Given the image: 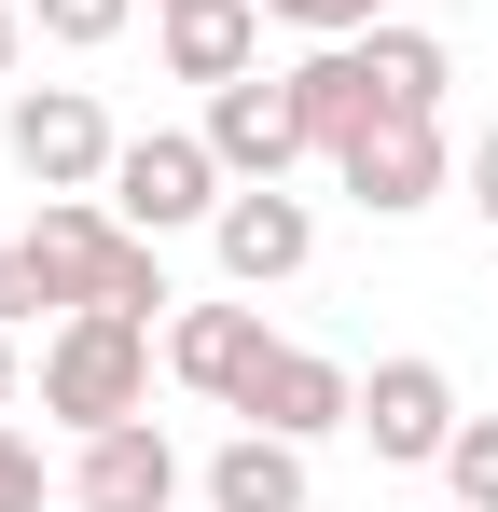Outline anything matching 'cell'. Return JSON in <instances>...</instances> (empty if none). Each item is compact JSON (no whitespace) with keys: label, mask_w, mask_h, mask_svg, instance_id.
Returning <instances> with one entry per match:
<instances>
[{"label":"cell","mask_w":498,"mask_h":512,"mask_svg":"<svg viewBox=\"0 0 498 512\" xmlns=\"http://www.w3.org/2000/svg\"><path fill=\"white\" fill-rule=\"evenodd\" d=\"M208 512H305V443L236 429V443L208 457Z\"/></svg>","instance_id":"obj_12"},{"label":"cell","mask_w":498,"mask_h":512,"mask_svg":"<svg viewBox=\"0 0 498 512\" xmlns=\"http://www.w3.org/2000/svg\"><path fill=\"white\" fill-rule=\"evenodd\" d=\"M0 139H14V167L42 180V194H111V153H125L111 111H97L83 84H28L14 111H0Z\"/></svg>","instance_id":"obj_3"},{"label":"cell","mask_w":498,"mask_h":512,"mask_svg":"<svg viewBox=\"0 0 498 512\" xmlns=\"http://www.w3.org/2000/svg\"><path fill=\"white\" fill-rule=\"evenodd\" d=\"M0 402H14V333H0Z\"/></svg>","instance_id":"obj_23"},{"label":"cell","mask_w":498,"mask_h":512,"mask_svg":"<svg viewBox=\"0 0 498 512\" xmlns=\"http://www.w3.org/2000/svg\"><path fill=\"white\" fill-rule=\"evenodd\" d=\"M360 70H374V111H443V42L429 28H360Z\"/></svg>","instance_id":"obj_15"},{"label":"cell","mask_w":498,"mask_h":512,"mask_svg":"<svg viewBox=\"0 0 498 512\" xmlns=\"http://www.w3.org/2000/svg\"><path fill=\"white\" fill-rule=\"evenodd\" d=\"M70 499H83V512H166V499H180V443H166L153 416H125V429H83V471H70Z\"/></svg>","instance_id":"obj_10"},{"label":"cell","mask_w":498,"mask_h":512,"mask_svg":"<svg viewBox=\"0 0 498 512\" xmlns=\"http://www.w3.org/2000/svg\"><path fill=\"white\" fill-rule=\"evenodd\" d=\"M28 263H42V291L56 305H125V319H153L166 305V263L139 222H111V194H56L42 208V236H28Z\"/></svg>","instance_id":"obj_2"},{"label":"cell","mask_w":498,"mask_h":512,"mask_svg":"<svg viewBox=\"0 0 498 512\" xmlns=\"http://www.w3.org/2000/svg\"><path fill=\"white\" fill-rule=\"evenodd\" d=\"M208 153H222L236 180H277L291 153H319V125H305L291 70H277V84H208Z\"/></svg>","instance_id":"obj_9"},{"label":"cell","mask_w":498,"mask_h":512,"mask_svg":"<svg viewBox=\"0 0 498 512\" xmlns=\"http://www.w3.org/2000/svg\"><path fill=\"white\" fill-rule=\"evenodd\" d=\"M443 485H457L471 512H498V416H471L457 443H443Z\"/></svg>","instance_id":"obj_17"},{"label":"cell","mask_w":498,"mask_h":512,"mask_svg":"<svg viewBox=\"0 0 498 512\" xmlns=\"http://www.w3.org/2000/svg\"><path fill=\"white\" fill-rule=\"evenodd\" d=\"M166 374H180L194 402H249V374H263V305H180V319H166Z\"/></svg>","instance_id":"obj_11"},{"label":"cell","mask_w":498,"mask_h":512,"mask_svg":"<svg viewBox=\"0 0 498 512\" xmlns=\"http://www.w3.org/2000/svg\"><path fill=\"white\" fill-rule=\"evenodd\" d=\"M443 512H471V499H443Z\"/></svg>","instance_id":"obj_25"},{"label":"cell","mask_w":498,"mask_h":512,"mask_svg":"<svg viewBox=\"0 0 498 512\" xmlns=\"http://www.w3.org/2000/svg\"><path fill=\"white\" fill-rule=\"evenodd\" d=\"M14 56H28V14H14V0H0V70H14Z\"/></svg>","instance_id":"obj_22"},{"label":"cell","mask_w":498,"mask_h":512,"mask_svg":"<svg viewBox=\"0 0 498 512\" xmlns=\"http://www.w3.org/2000/svg\"><path fill=\"white\" fill-rule=\"evenodd\" d=\"M222 153L208 139H125L111 153V222H139V236H180V222H222Z\"/></svg>","instance_id":"obj_4"},{"label":"cell","mask_w":498,"mask_h":512,"mask_svg":"<svg viewBox=\"0 0 498 512\" xmlns=\"http://www.w3.org/2000/svg\"><path fill=\"white\" fill-rule=\"evenodd\" d=\"M153 14H194V0H153Z\"/></svg>","instance_id":"obj_24"},{"label":"cell","mask_w":498,"mask_h":512,"mask_svg":"<svg viewBox=\"0 0 498 512\" xmlns=\"http://www.w3.org/2000/svg\"><path fill=\"white\" fill-rule=\"evenodd\" d=\"M249 28H263V0H194V14H166V70H180V84H249Z\"/></svg>","instance_id":"obj_13"},{"label":"cell","mask_w":498,"mask_h":512,"mask_svg":"<svg viewBox=\"0 0 498 512\" xmlns=\"http://www.w3.org/2000/svg\"><path fill=\"white\" fill-rule=\"evenodd\" d=\"M332 180L374 208V222H402L443 194V111H374L360 139H332Z\"/></svg>","instance_id":"obj_5"},{"label":"cell","mask_w":498,"mask_h":512,"mask_svg":"<svg viewBox=\"0 0 498 512\" xmlns=\"http://www.w3.org/2000/svg\"><path fill=\"white\" fill-rule=\"evenodd\" d=\"M42 416H70V429L153 416V319H125V305H70L56 346H42Z\"/></svg>","instance_id":"obj_1"},{"label":"cell","mask_w":498,"mask_h":512,"mask_svg":"<svg viewBox=\"0 0 498 512\" xmlns=\"http://www.w3.org/2000/svg\"><path fill=\"white\" fill-rule=\"evenodd\" d=\"M208 250H222V277H236V291H277V277H305L319 222H305V194L236 180V194H222V222H208Z\"/></svg>","instance_id":"obj_6"},{"label":"cell","mask_w":498,"mask_h":512,"mask_svg":"<svg viewBox=\"0 0 498 512\" xmlns=\"http://www.w3.org/2000/svg\"><path fill=\"white\" fill-rule=\"evenodd\" d=\"M42 305H56V291H42V263H28V236H14V250H0V333L42 319Z\"/></svg>","instance_id":"obj_19"},{"label":"cell","mask_w":498,"mask_h":512,"mask_svg":"<svg viewBox=\"0 0 498 512\" xmlns=\"http://www.w3.org/2000/svg\"><path fill=\"white\" fill-rule=\"evenodd\" d=\"M249 429H277V443H319V429H360V388H346V360L319 346H263V374H249Z\"/></svg>","instance_id":"obj_8"},{"label":"cell","mask_w":498,"mask_h":512,"mask_svg":"<svg viewBox=\"0 0 498 512\" xmlns=\"http://www.w3.org/2000/svg\"><path fill=\"white\" fill-rule=\"evenodd\" d=\"M291 97H305L319 153H332V139H360V125H374V70H360V42H319V56L291 70Z\"/></svg>","instance_id":"obj_14"},{"label":"cell","mask_w":498,"mask_h":512,"mask_svg":"<svg viewBox=\"0 0 498 512\" xmlns=\"http://www.w3.org/2000/svg\"><path fill=\"white\" fill-rule=\"evenodd\" d=\"M263 14H291V28H319V42H360V28H388V0H263Z\"/></svg>","instance_id":"obj_18"},{"label":"cell","mask_w":498,"mask_h":512,"mask_svg":"<svg viewBox=\"0 0 498 512\" xmlns=\"http://www.w3.org/2000/svg\"><path fill=\"white\" fill-rule=\"evenodd\" d=\"M0 512H42V443L0 429Z\"/></svg>","instance_id":"obj_20"},{"label":"cell","mask_w":498,"mask_h":512,"mask_svg":"<svg viewBox=\"0 0 498 512\" xmlns=\"http://www.w3.org/2000/svg\"><path fill=\"white\" fill-rule=\"evenodd\" d=\"M360 429H374V457H402V471H443V443H457V388H443V360H374V388H360Z\"/></svg>","instance_id":"obj_7"},{"label":"cell","mask_w":498,"mask_h":512,"mask_svg":"<svg viewBox=\"0 0 498 512\" xmlns=\"http://www.w3.org/2000/svg\"><path fill=\"white\" fill-rule=\"evenodd\" d=\"M471 208L498 222V125H485V153H471Z\"/></svg>","instance_id":"obj_21"},{"label":"cell","mask_w":498,"mask_h":512,"mask_svg":"<svg viewBox=\"0 0 498 512\" xmlns=\"http://www.w3.org/2000/svg\"><path fill=\"white\" fill-rule=\"evenodd\" d=\"M125 14H139V0H28V28H42V42H70V56H97Z\"/></svg>","instance_id":"obj_16"}]
</instances>
